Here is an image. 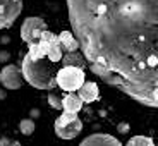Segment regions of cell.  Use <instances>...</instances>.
I'll return each mask as SVG.
<instances>
[{"label":"cell","mask_w":158,"mask_h":146,"mask_svg":"<svg viewBox=\"0 0 158 146\" xmlns=\"http://www.w3.org/2000/svg\"><path fill=\"white\" fill-rule=\"evenodd\" d=\"M91 72L141 105L158 107V0H65Z\"/></svg>","instance_id":"1"},{"label":"cell","mask_w":158,"mask_h":146,"mask_svg":"<svg viewBox=\"0 0 158 146\" xmlns=\"http://www.w3.org/2000/svg\"><path fill=\"white\" fill-rule=\"evenodd\" d=\"M21 74H23L24 81L36 90H53L57 86L55 64H52L47 57L35 60L26 53L23 64H21Z\"/></svg>","instance_id":"2"},{"label":"cell","mask_w":158,"mask_h":146,"mask_svg":"<svg viewBox=\"0 0 158 146\" xmlns=\"http://www.w3.org/2000/svg\"><path fill=\"white\" fill-rule=\"evenodd\" d=\"M84 81H86L84 71H81L77 67H62L57 71V76H55L57 86L62 88L64 91H69V93H76L83 86Z\"/></svg>","instance_id":"3"},{"label":"cell","mask_w":158,"mask_h":146,"mask_svg":"<svg viewBox=\"0 0 158 146\" xmlns=\"http://www.w3.org/2000/svg\"><path fill=\"white\" fill-rule=\"evenodd\" d=\"M83 131V122L77 117V114H65L62 112L55 120V134L60 139H74Z\"/></svg>","instance_id":"4"},{"label":"cell","mask_w":158,"mask_h":146,"mask_svg":"<svg viewBox=\"0 0 158 146\" xmlns=\"http://www.w3.org/2000/svg\"><path fill=\"white\" fill-rule=\"evenodd\" d=\"M23 12V0H0V29L10 28Z\"/></svg>","instance_id":"5"},{"label":"cell","mask_w":158,"mask_h":146,"mask_svg":"<svg viewBox=\"0 0 158 146\" xmlns=\"http://www.w3.org/2000/svg\"><path fill=\"white\" fill-rule=\"evenodd\" d=\"M47 29V23H45L41 17H26L23 21V26H21V38L24 40V43H33V41H38L40 35Z\"/></svg>","instance_id":"6"},{"label":"cell","mask_w":158,"mask_h":146,"mask_svg":"<svg viewBox=\"0 0 158 146\" xmlns=\"http://www.w3.org/2000/svg\"><path fill=\"white\" fill-rule=\"evenodd\" d=\"M0 83H2L4 88H7V90H19L24 83L21 69L17 65H14V64L4 65L2 71H0Z\"/></svg>","instance_id":"7"},{"label":"cell","mask_w":158,"mask_h":146,"mask_svg":"<svg viewBox=\"0 0 158 146\" xmlns=\"http://www.w3.org/2000/svg\"><path fill=\"white\" fill-rule=\"evenodd\" d=\"M79 146H122V143L118 141L115 136L96 132V134H91L88 138H84Z\"/></svg>","instance_id":"8"},{"label":"cell","mask_w":158,"mask_h":146,"mask_svg":"<svg viewBox=\"0 0 158 146\" xmlns=\"http://www.w3.org/2000/svg\"><path fill=\"white\" fill-rule=\"evenodd\" d=\"M77 96L81 98V102L83 103H93L98 100L100 96V91H98V86H96V83H93V81H84L83 86L77 90Z\"/></svg>","instance_id":"9"},{"label":"cell","mask_w":158,"mask_h":146,"mask_svg":"<svg viewBox=\"0 0 158 146\" xmlns=\"http://www.w3.org/2000/svg\"><path fill=\"white\" fill-rule=\"evenodd\" d=\"M83 108V102L76 93H69L62 98V112L65 114H79Z\"/></svg>","instance_id":"10"},{"label":"cell","mask_w":158,"mask_h":146,"mask_svg":"<svg viewBox=\"0 0 158 146\" xmlns=\"http://www.w3.org/2000/svg\"><path fill=\"white\" fill-rule=\"evenodd\" d=\"M60 60H62L64 67H77V69H81V71L88 65L86 59H84L83 53H79V52H69V53H65Z\"/></svg>","instance_id":"11"},{"label":"cell","mask_w":158,"mask_h":146,"mask_svg":"<svg viewBox=\"0 0 158 146\" xmlns=\"http://www.w3.org/2000/svg\"><path fill=\"white\" fill-rule=\"evenodd\" d=\"M28 47H29L28 55L31 57V59L38 60V59H45V57H47V52H48V43H47V41H43V40L33 41V43H29Z\"/></svg>","instance_id":"12"},{"label":"cell","mask_w":158,"mask_h":146,"mask_svg":"<svg viewBox=\"0 0 158 146\" xmlns=\"http://www.w3.org/2000/svg\"><path fill=\"white\" fill-rule=\"evenodd\" d=\"M57 38H59V43H60V47H62V50H65L67 53L69 52H77L79 45H77L74 35H72L71 31H62Z\"/></svg>","instance_id":"13"},{"label":"cell","mask_w":158,"mask_h":146,"mask_svg":"<svg viewBox=\"0 0 158 146\" xmlns=\"http://www.w3.org/2000/svg\"><path fill=\"white\" fill-rule=\"evenodd\" d=\"M47 59L50 60L52 64H57L60 59H62V47H60L59 40H57V41H53V43H50V45H48Z\"/></svg>","instance_id":"14"},{"label":"cell","mask_w":158,"mask_h":146,"mask_svg":"<svg viewBox=\"0 0 158 146\" xmlns=\"http://www.w3.org/2000/svg\"><path fill=\"white\" fill-rule=\"evenodd\" d=\"M126 146H155V143L150 136H132Z\"/></svg>","instance_id":"15"},{"label":"cell","mask_w":158,"mask_h":146,"mask_svg":"<svg viewBox=\"0 0 158 146\" xmlns=\"http://www.w3.org/2000/svg\"><path fill=\"white\" fill-rule=\"evenodd\" d=\"M35 120H31V119H24V120H21L19 122V131L23 132V134L29 136L35 132Z\"/></svg>","instance_id":"16"},{"label":"cell","mask_w":158,"mask_h":146,"mask_svg":"<svg viewBox=\"0 0 158 146\" xmlns=\"http://www.w3.org/2000/svg\"><path fill=\"white\" fill-rule=\"evenodd\" d=\"M48 105L55 110H62V98H59L57 95H48Z\"/></svg>","instance_id":"17"},{"label":"cell","mask_w":158,"mask_h":146,"mask_svg":"<svg viewBox=\"0 0 158 146\" xmlns=\"http://www.w3.org/2000/svg\"><path fill=\"white\" fill-rule=\"evenodd\" d=\"M117 131L120 132V134H127V132H129V124H127V122L118 124V126H117Z\"/></svg>","instance_id":"18"},{"label":"cell","mask_w":158,"mask_h":146,"mask_svg":"<svg viewBox=\"0 0 158 146\" xmlns=\"http://www.w3.org/2000/svg\"><path fill=\"white\" fill-rule=\"evenodd\" d=\"M0 146H19V144L14 141H9V139H0Z\"/></svg>","instance_id":"19"},{"label":"cell","mask_w":158,"mask_h":146,"mask_svg":"<svg viewBox=\"0 0 158 146\" xmlns=\"http://www.w3.org/2000/svg\"><path fill=\"white\" fill-rule=\"evenodd\" d=\"M7 59H9V53H7V52H2V53H0V60H2V62H5Z\"/></svg>","instance_id":"20"},{"label":"cell","mask_w":158,"mask_h":146,"mask_svg":"<svg viewBox=\"0 0 158 146\" xmlns=\"http://www.w3.org/2000/svg\"><path fill=\"white\" fill-rule=\"evenodd\" d=\"M31 115H33V117H38L40 112H38V110H31Z\"/></svg>","instance_id":"21"}]
</instances>
